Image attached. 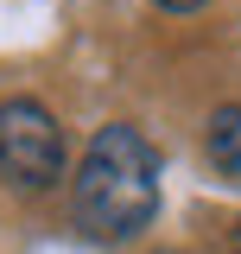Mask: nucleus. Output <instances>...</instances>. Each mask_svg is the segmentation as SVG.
Returning <instances> with one entry per match:
<instances>
[{"mask_svg": "<svg viewBox=\"0 0 241 254\" xmlns=\"http://www.w3.org/2000/svg\"><path fill=\"white\" fill-rule=\"evenodd\" d=\"M159 254H184V248H159Z\"/></svg>", "mask_w": 241, "mask_h": 254, "instance_id": "423d86ee", "label": "nucleus"}, {"mask_svg": "<svg viewBox=\"0 0 241 254\" xmlns=\"http://www.w3.org/2000/svg\"><path fill=\"white\" fill-rule=\"evenodd\" d=\"M70 210H76V229H89L95 242H127L159 216V153L140 127H95L70 178Z\"/></svg>", "mask_w": 241, "mask_h": 254, "instance_id": "f257e3e1", "label": "nucleus"}, {"mask_svg": "<svg viewBox=\"0 0 241 254\" xmlns=\"http://www.w3.org/2000/svg\"><path fill=\"white\" fill-rule=\"evenodd\" d=\"M229 254H241V222H235V235H229Z\"/></svg>", "mask_w": 241, "mask_h": 254, "instance_id": "39448f33", "label": "nucleus"}, {"mask_svg": "<svg viewBox=\"0 0 241 254\" xmlns=\"http://www.w3.org/2000/svg\"><path fill=\"white\" fill-rule=\"evenodd\" d=\"M152 6H165V13H197L203 0H152Z\"/></svg>", "mask_w": 241, "mask_h": 254, "instance_id": "20e7f679", "label": "nucleus"}, {"mask_svg": "<svg viewBox=\"0 0 241 254\" xmlns=\"http://www.w3.org/2000/svg\"><path fill=\"white\" fill-rule=\"evenodd\" d=\"M0 178L13 190H51L63 178V127L32 95L0 102Z\"/></svg>", "mask_w": 241, "mask_h": 254, "instance_id": "f03ea898", "label": "nucleus"}, {"mask_svg": "<svg viewBox=\"0 0 241 254\" xmlns=\"http://www.w3.org/2000/svg\"><path fill=\"white\" fill-rule=\"evenodd\" d=\"M210 165L222 172V178L241 185V108H235V102L210 115Z\"/></svg>", "mask_w": 241, "mask_h": 254, "instance_id": "7ed1b4c3", "label": "nucleus"}]
</instances>
